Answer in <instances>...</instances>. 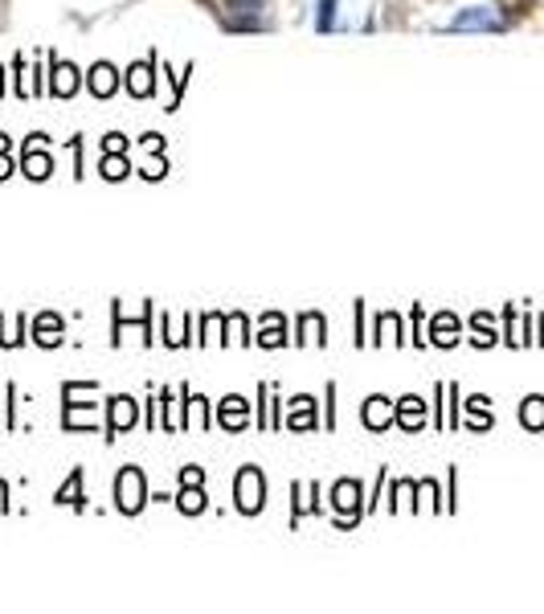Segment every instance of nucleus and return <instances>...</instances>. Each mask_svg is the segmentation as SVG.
Segmentation results:
<instances>
[{"instance_id":"f257e3e1","label":"nucleus","mask_w":544,"mask_h":614,"mask_svg":"<svg viewBox=\"0 0 544 614\" xmlns=\"http://www.w3.org/2000/svg\"><path fill=\"white\" fill-rule=\"evenodd\" d=\"M233 500H238V512H242V516H254V512L266 509V480H262L259 467L238 471V480H233Z\"/></svg>"},{"instance_id":"f03ea898","label":"nucleus","mask_w":544,"mask_h":614,"mask_svg":"<svg viewBox=\"0 0 544 614\" xmlns=\"http://www.w3.org/2000/svg\"><path fill=\"white\" fill-rule=\"evenodd\" d=\"M507 29V17L495 9V4H475V9H463V13L451 21V33H500Z\"/></svg>"},{"instance_id":"7ed1b4c3","label":"nucleus","mask_w":544,"mask_h":614,"mask_svg":"<svg viewBox=\"0 0 544 614\" xmlns=\"http://www.w3.org/2000/svg\"><path fill=\"white\" fill-rule=\"evenodd\" d=\"M148 504V484H143V471L140 467H123L115 475V509L135 516V512Z\"/></svg>"},{"instance_id":"20e7f679","label":"nucleus","mask_w":544,"mask_h":614,"mask_svg":"<svg viewBox=\"0 0 544 614\" xmlns=\"http://www.w3.org/2000/svg\"><path fill=\"white\" fill-rule=\"evenodd\" d=\"M332 509L340 512V524L361 521V484H356V480H340V484L332 487Z\"/></svg>"},{"instance_id":"39448f33","label":"nucleus","mask_w":544,"mask_h":614,"mask_svg":"<svg viewBox=\"0 0 544 614\" xmlns=\"http://www.w3.org/2000/svg\"><path fill=\"white\" fill-rule=\"evenodd\" d=\"M135 419H140V410H135V402H131L128 393H119V397H111V422H107V439H115V434L131 431L135 426Z\"/></svg>"},{"instance_id":"423d86ee","label":"nucleus","mask_w":544,"mask_h":614,"mask_svg":"<svg viewBox=\"0 0 544 614\" xmlns=\"http://www.w3.org/2000/svg\"><path fill=\"white\" fill-rule=\"evenodd\" d=\"M87 87H91V94H99V99H111V94L119 91V70L111 62H94L91 74H87Z\"/></svg>"},{"instance_id":"0eeeda50","label":"nucleus","mask_w":544,"mask_h":614,"mask_svg":"<svg viewBox=\"0 0 544 614\" xmlns=\"http://www.w3.org/2000/svg\"><path fill=\"white\" fill-rule=\"evenodd\" d=\"M218 422L225 426V431H242V426L250 422L246 397H238V393H233V397H225V402L218 405Z\"/></svg>"},{"instance_id":"6e6552de","label":"nucleus","mask_w":544,"mask_h":614,"mask_svg":"<svg viewBox=\"0 0 544 614\" xmlns=\"http://www.w3.org/2000/svg\"><path fill=\"white\" fill-rule=\"evenodd\" d=\"M152 70H155V58H143V62H135V66L128 70V91L135 94V99H148V94L155 91Z\"/></svg>"},{"instance_id":"1a4fd4ad","label":"nucleus","mask_w":544,"mask_h":614,"mask_svg":"<svg viewBox=\"0 0 544 614\" xmlns=\"http://www.w3.org/2000/svg\"><path fill=\"white\" fill-rule=\"evenodd\" d=\"M78 91V70L70 62H53L50 70V94L53 99H70Z\"/></svg>"},{"instance_id":"9d476101","label":"nucleus","mask_w":544,"mask_h":614,"mask_svg":"<svg viewBox=\"0 0 544 614\" xmlns=\"http://www.w3.org/2000/svg\"><path fill=\"white\" fill-rule=\"evenodd\" d=\"M364 426L369 431H385L389 422H393V405H389V397H381V393H373L369 402H364Z\"/></svg>"},{"instance_id":"9b49d317","label":"nucleus","mask_w":544,"mask_h":614,"mask_svg":"<svg viewBox=\"0 0 544 614\" xmlns=\"http://www.w3.org/2000/svg\"><path fill=\"white\" fill-rule=\"evenodd\" d=\"M393 422L405 426V431H417V426L426 422V405H422V397H402L397 410H393Z\"/></svg>"},{"instance_id":"f8f14e48","label":"nucleus","mask_w":544,"mask_h":614,"mask_svg":"<svg viewBox=\"0 0 544 614\" xmlns=\"http://www.w3.org/2000/svg\"><path fill=\"white\" fill-rule=\"evenodd\" d=\"M259 344H262V349H283V344H286V320H283V315H279V312L262 315Z\"/></svg>"},{"instance_id":"ddd939ff","label":"nucleus","mask_w":544,"mask_h":614,"mask_svg":"<svg viewBox=\"0 0 544 614\" xmlns=\"http://www.w3.org/2000/svg\"><path fill=\"white\" fill-rule=\"evenodd\" d=\"M33 340H38L41 349H53V344H62V320L53 312L38 315V324H33Z\"/></svg>"},{"instance_id":"4468645a","label":"nucleus","mask_w":544,"mask_h":614,"mask_svg":"<svg viewBox=\"0 0 544 614\" xmlns=\"http://www.w3.org/2000/svg\"><path fill=\"white\" fill-rule=\"evenodd\" d=\"M328 340V324L320 312L299 315V344H324Z\"/></svg>"},{"instance_id":"2eb2a0df","label":"nucleus","mask_w":544,"mask_h":614,"mask_svg":"<svg viewBox=\"0 0 544 614\" xmlns=\"http://www.w3.org/2000/svg\"><path fill=\"white\" fill-rule=\"evenodd\" d=\"M311 397H295V402H291V414H286V426H291V431H311V426H315V414H311Z\"/></svg>"},{"instance_id":"dca6fc26","label":"nucleus","mask_w":544,"mask_h":614,"mask_svg":"<svg viewBox=\"0 0 544 614\" xmlns=\"http://www.w3.org/2000/svg\"><path fill=\"white\" fill-rule=\"evenodd\" d=\"M177 509H181L184 516H201V512H205V492H201V484H184L181 496H177Z\"/></svg>"},{"instance_id":"f3484780","label":"nucleus","mask_w":544,"mask_h":614,"mask_svg":"<svg viewBox=\"0 0 544 614\" xmlns=\"http://www.w3.org/2000/svg\"><path fill=\"white\" fill-rule=\"evenodd\" d=\"M21 169H26V177H33V181H46L53 172V160L46 157V152H38V148H33V152L26 148V164H21Z\"/></svg>"},{"instance_id":"a211bd4d","label":"nucleus","mask_w":544,"mask_h":614,"mask_svg":"<svg viewBox=\"0 0 544 614\" xmlns=\"http://www.w3.org/2000/svg\"><path fill=\"white\" fill-rule=\"evenodd\" d=\"M58 504H70V509H82L87 500H82V471H74L66 487H58Z\"/></svg>"},{"instance_id":"6ab92c4d","label":"nucleus","mask_w":544,"mask_h":614,"mask_svg":"<svg viewBox=\"0 0 544 614\" xmlns=\"http://www.w3.org/2000/svg\"><path fill=\"white\" fill-rule=\"evenodd\" d=\"M454 340H459V320H451V315L442 312L434 320V344H454Z\"/></svg>"},{"instance_id":"aec40b11","label":"nucleus","mask_w":544,"mask_h":614,"mask_svg":"<svg viewBox=\"0 0 544 614\" xmlns=\"http://www.w3.org/2000/svg\"><path fill=\"white\" fill-rule=\"evenodd\" d=\"M128 172H131L128 160H119V152H107V157H103V177H107V181H123Z\"/></svg>"},{"instance_id":"412c9836","label":"nucleus","mask_w":544,"mask_h":614,"mask_svg":"<svg viewBox=\"0 0 544 614\" xmlns=\"http://www.w3.org/2000/svg\"><path fill=\"white\" fill-rule=\"evenodd\" d=\"M336 4L340 0H320V13H315V29L328 33V29L336 26Z\"/></svg>"},{"instance_id":"4be33fe9","label":"nucleus","mask_w":544,"mask_h":614,"mask_svg":"<svg viewBox=\"0 0 544 614\" xmlns=\"http://www.w3.org/2000/svg\"><path fill=\"white\" fill-rule=\"evenodd\" d=\"M181 484H205V471H201V467H184L181 471Z\"/></svg>"},{"instance_id":"5701e85b","label":"nucleus","mask_w":544,"mask_h":614,"mask_svg":"<svg viewBox=\"0 0 544 614\" xmlns=\"http://www.w3.org/2000/svg\"><path fill=\"white\" fill-rule=\"evenodd\" d=\"M123 135H119V131H111V135H107V144H103V152H123Z\"/></svg>"},{"instance_id":"b1692460","label":"nucleus","mask_w":544,"mask_h":614,"mask_svg":"<svg viewBox=\"0 0 544 614\" xmlns=\"http://www.w3.org/2000/svg\"><path fill=\"white\" fill-rule=\"evenodd\" d=\"M238 4H254V0H238Z\"/></svg>"}]
</instances>
